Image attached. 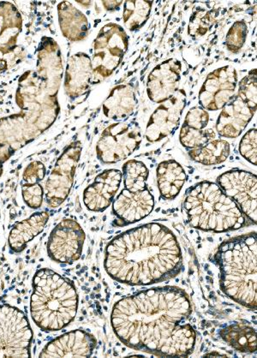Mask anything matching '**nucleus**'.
<instances>
[{
  "label": "nucleus",
  "mask_w": 257,
  "mask_h": 358,
  "mask_svg": "<svg viewBox=\"0 0 257 358\" xmlns=\"http://www.w3.org/2000/svg\"><path fill=\"white\" fill-rule=\"evenodd\" d=\"M186 105V94L183 90H178L174 96L160 103L146 128L145 136L148 142H160L172 134L179 127Z\"/></svg>",
  "instance_id": "obj_14"
},
{
  "label": "nucleus",
  "mask_w": 257,
  "mask_h": 358,
  "mask_svg": "<svg viewBox=\"0 0 257 358\" xmlns=\"http://www.w3.org/2000/svg\"><path fill=\"white\" fill-rule=\"evenodd\" d=\"M181 63L174 59L160 63L148 76L147 93L155 103H162L174 96L179 90L181 79Z\"/></svg>",
  "instance_id": "obj_16"
},
{
  "label": "nucleus",
  "mask_w": 257,
  "mask_h": 358,
  "mask_svg": "<svg viewBox=\"0 0 257 358\" xmlns=\"http://www.w3.org/2000/svg\"><path fill=\"white\" fill-rule=\"evenodd\" d=\"M137 103L135 90L132 86L118 85L111 91L103 104V113L109 119L124 120L135 113Z\"/></svg>",
  "instance_id": "obj_21"
},
{
  "label": "nucleus",
  "mask_w": 257,
  "mask_h": 358,
  "mask_svg": "<svg viewBox=\"0 0 257 358\" xmlns=\"http://www.w3.org/2000/svg\"><path fill=\"white\" fill-rule=\"evenodd\" d=\"M46 176V167L40 162L30 163L24 173V180L26 184H39Z\"/></svg>",
  "instance_id": "obj_35"
},
{
  "label": "nucleus",
  "mask_w": 257,
  "mask_h": 358,
  "mask_svg": "<svg viewBox=\"0 0 257 358\" xmlns=\"http://www.w3.org/2000/svg\"><path fill=\"white\" fill-rule=\"evenodd\" d=\"M156 173L161 196L164 199H174L186 181V171L177 162L167 161L160 164Z\"/></svg>",
  "instance_id": "obj_23"
},
{
  "label": "nucleus",
  "mask_w": 257,
  "mask_h": 358,
  "mask_svg": "<svg viewBox=\"0 0 257 358\" xmlns=\"http://www.w3.org/2000/svg\"><path fill=\"white\" fill-rule=\"evenodd\" d=\"M141 143V128L136 122L113 124L99 137L97 157L104 164L124 161L139 148Z\"/></svg>",
  "instance_id": "obj_9"
},
{
  "label": "nucleus",
  "mask_w": 257,
  "mask_h": 358,
  "mask_svg": "<svg viewBox=\"0 0 257 358\" xmlns=\"http://www.w3.org/2000/svg\"><path fill=\"white\" fill-rule=\"evenodd\" d=\"M189 155L194 162L202 165H218L229 157L230 145L225 140H212L205 145L191 150Z\"/></svg>",
  "instance_id": "obj_26"
},
{
  "label": "nucleus",
  "mask_w": 257,
  "mask_h": 358,
  "mask_svg": "<svg viewBox=\"0 0 257 358\" xmlns=\"http://www.w3.org/2000/svg\"><path fill=\"white\" fill-rule=\"evenodd\" d=\"M237 85V75L232 66H223L211 72L199 92L202 108L218 111L232 100Z\"/></svg>",
  "instance_id": "obj_13"
},
{
  "label": "nucleus",
  "mask_w": 257,
  "mask_h": 358,
  "mask_svg": "<svg viewBox=\"0 0 257 358\" xmlns=\"http://www.w3.org/2000/svg\"><path fill=\"white\" fill-rule=\"evenodd\" d=\"M153 207L155 200L148 189L137 192L125 189L113 201V211L118 219L128 224L146 218Z\"/></svg>",
  "instance_id": "obj_19"
},
{
  "label": "nucleus",
  "mask_w": 257,
  "mask_h": 358,
  "mask_svg": "<svg viewBox=\"0 0 257 358\" xmlns=\"http://www.w3.org/2000/svg\"><path fill=\"white\" fill-rule=\"evenodd\" d=\"M60 80L51 83H22L16 100L22 111L0 120V176L3 165L15 152L55 123L60 113L57 94Z\"/></svg>",
  "instance_id": "obj_3"
},
{
  "label": "nucleus",
  "mask_w": 257,
  "mask_h": 358,
  "mask_svg": "<svg viewBox=\"0 0 257 358\" xmlns=\"http://www.w3.org/2000/svg\"><path fill=\"white\" fill-rule=\"evenodd\" d=\"M209 122L208 112L204 108L195 106L188 112L183 125L195 129H205L208 127Z\"/></svg>",
  "instance_id": "obj_34"
},
{
  "label": "nucleus",
  "mask_w": 257,
  "mask_h": 358,
  "mask_svg": "<svg viewBox=\"0 0 257 358\" xmlns=\"http://www.w3.org/2000/svg\"><path fill=\"white\" fill-rule=\"evenodd\" d=\"M22 195L28 207L38 209L43 203L44 189L40 184H25L22 187Z\"/></svg>",
  "instance_id": "obj_32"
},
{
  "label": "nucleus",
  "mask_w": 257,
  "mask_h": 358,
  "mask_svg": "<svg viewBox=\"0 0 257 358\" xmlns=\"http://www.w3.org/2000/svg\"><path fill=\"white\" fill-rule=\"evenodd\" d=\"M256 111V102L237 92L222 108L216 123L218 134L226 138H237L247 127Z\"/></svg>",
  "instance_id": "obj_15"
},
{
  "label": "nucleus",
  "mask_w": 257,
  "mask_h": 358,
  "mask_svg": "<svg viewBox=\"0 0 257 358\" xmlns=\"http://www.w3.org/2000/svg\"><path fill=\"white\" fill-rule=\"evenodd\" d=\"M152 1H126L125 2L123 19L125 26L130 31H136L143 27L151 16Z\"/></svg>",
  "instance_id": "obj_27"
},
{
  "label": "nucleus",
  "mask_w": 257,
  "mask_h": 358,
  "mask_svg": "<svg viewBox=\"0 0 257 358\" xmlns=\"http://www.w3.org/2000/svg\"><path fill=\"white\" fill-rule=\"evenodd\" d=\"M33 331L24 312L0 306V357H32Z\"/></svg>",
  "instance_id": "obj_8"
},
{
  "label": "nucleus",
  "mask_w": 257,
  "mask_h": 358,
  "mask_svg": "<svg viewBox=\"0 0 257 358\" xmlns=\"http://www.w3.org/2000/svg\"><path fill=\"white\" fill-rule=\"evenodd\" d=\"M105 8L107 10H114L120 7L123 2L122 1H104L102 3Z\"/></svg>",
  "instance_id": "obj_36"
},
{
  "label": "nucleus",
  "mask_w": 257,
  "mask_h": 358,
  "mask_svg": "<svg viewBox=\"0 0 257 358\" xmlns=\"http://www.w3.org/2000/svg\"><path fill=\"white\" fill-rule=\"evenodd\" d=\"M183 208L190 226L202 231H233L246 223L239 206L216 182H201L190 188Z\"/></svg>",
  "instance_id": "obj_6"
},
{
  "label": "nucleus",
  "mask_w": 257,
  "mask_h": 358,
  "mask_svg": "<svg viewBox=\"0 0 257 358\" xmlns=\"http://www.w3.org/2000/svg\"><path fill=\"white\" fill-rule=\"evenodd\" d=\"M59 8L61 29L64 36L71 41L83 40L90 29L86 17L71 3H60Z\"/></svg>",
  "instance_id": "obj_24"
},
{
  "label": "nucleus",
  "mask_w": 257,
  "mask_h": 358,
  "mask_svg": "<svg viewBox=\"0 0 257 358\" xmlns=\"http://www.w3.org/2000/svg\"><path fill=\"white\" fill-rule=\"evenodd\" d=\"M221 336L234 349L241 352L252 353L256 349V333L251 327L239 324L229 326L222 329Z\"/></svg>",
  "instance_id": "obj_25"
},
{
  "label": "nucleus",
  "mask_w": 257,
  "mask_h": 358,
  "mask_svg": "<svg viewBox=\"0 0 257 358\" xmlns=\"http://www.w3.org/2000/svg\"><path fill=\"white\" fill-rule=\"evenodd\" d=\"M212 21L209 13L206 10H198L190 17L189 34L191 36L199 37L204 36L208 32Z\"/></svg>",
  "instance_id": "obj_33"
},
{
  "label": "nucleus",
  "mask_w": 257,
  "mask_h": 358,
  "mask_svg": "<svg viewBox=\"0 0 257 358\" xmlns=\"http://www.w3.org/2000/svg\"><path fill=\"white\" fill-rule=\"evenodd\" d=\"M128 47L127 34L120 25L111 22L103 27L94 43L91 62L93 83L102 82L113 73L120 66Z\"/></svg>",
  "instance_id": "obj_7"
},
{
  "label": "nucleus",
  "mask_w": 257,
  "mask_h": 358,
  "mask_svg": "<svg viewBox=\"0 0 257 358\" xmlns=\"http://www.w3.org/2000/svg\"><path fill=\"white\" fill-rule=\"evenodd\" d=\"M85 234L73 220H64L53 228L48 242V257L57 264H71L82 256Z\"/></svg>",
  "instance_id": "obj_11"
},
{
  "label": "nucleus",
  "mask_w": 257,
  "mask_h": 358,
  "mask_svg": "<svg viewBox=\"0 0 257 358\" xmlns=\"http://www.w3.org/2000/svg\"><path fill=\"white\" fill-rule=\"evenodd\" d=\"M124 184L126 189L137 192L147 189L148 170L143 162L132 159L123 166Z\"/></svg>",
  "instance_id": "obj_28"
},
{
  "label": "nucleus",
  "mask_w": 257,
  "mask_h": 358,
  "mask_svg": "<svg viewBox=\"0 0 257 358\" xmlns=\"http://www.w3.org/2000/svg\"><path fill=\"white\" fill-rule=\"evenodd\" d=\"M256 135V129H249L246 134L243 136L239 143L241 155L254 166H256L257 164Z\"/></svg>",
  "instance_id": "obj_31"
},
{
  "label": "nucleus",
  "mask_w": 257,
  "mask_h": 358,
  "mask_svg": "<svg viewBox=\"0 0 257 358\" xmlns=\"http://www.w3.org/2000/svg\"><path fill=\"white\" fill-rule=\"evenodd\" d=\"M193 308L185 291L152 288L118 301L113 308L114 333L129 348L160 357H188L195 333L186 323Z\"/></svg>",
  "instance_id": "obj_1"
},
{
  "label": "nucleus",
  "mask_w": 257,
  "mask_h": 358,
  "mask_svg": "<svg viewBox=\"0 0 257 358\" xmlns=\"http://www.w3.org/2000/svg\"><path fill=\"white\" fill-rule=\"evenodd\" d=\"M93 79V69L90 57L84 53L71 57L64 82V89L68 96L71 99L83 96L90 90Z\"/></svg>",
  "instance_id": "obj_20"
},
{
  "label": "nucleus",
  "mask_w": 257,
  "mask_h": 358,
  "mask_svg": "<svg viewBox=\"0 0 257 358\" xmlns=\"http://www.w3.org/2000/svg\"><path fill=\"white\" fill-rule=\"evenodd\" d=\"M221 287L226 296L256 310L257 242L256 234L224 243L217 255Z\"/></svg>",
  "instance_id": "obj_5"
},
{
  "label": "nucleus",
  "mask_w": 257,
  "mask_h": 358,
  "mask_svg": "<svg viewBox=\"0 0 257 358\" xmlns=\"http://www.w3.org/2000/svg\"><path fill=\"white\" fill-rule=\"evenodd\" d=\"M218 184L226 196L231 198L242 213L256 223L257 178L249 171L232 170L221 175Z\"/></svg>",
  "instance_id": "obj_12"
},
{
  "label": "nucleus",
  "mask_w": 257,
  "mask_h": 358,
  "mask_svg": "<svg viewBox=\"0 0 257 358\" xmlns=\"http://www.w3.org/2000/svg\"><path fill=\"white\" fill-rule=\"evenodd\" d=\"M30 313L46 332L65 329L78 313V295L74 284L51 269L38 270L33 278Z\"/></svg>",
  "instance_id": "obj_4"
},
{
  "label": "nucleus",
  "mask_w": 257,
  "mask_h": 358,
  "mask_svg": "<svg viewBox=\"0 0 257 358\" xmlns=\"http://www.w3.org/2000/svg\"><path fill=\"white\" fill-rule=\"evenodd\" d=\"M122 173L117 169L103 171L95 178L93 184L83 192V203L93 212H103L109 207L120 187Z\"/></svg>",
  "instance_id": "obj_18"
},
{
  "label": "nucleus",
  "mask_w": 257,
  "mask_h": 358,
  "mask_svg": "<svg viewBox=\"0 0 257 358\" xmlns=\"http://www.w3.org/2000/svg\"><path fill=\"white\" fill-rule=\"evenodd\" d=\"M81 154L82 144L75 142L57 159L45 186L46 199L50 208L60 207L67 200L74 182Z\"/></svg>",
  "instance_id": "obj_10"
},
{
  "label": "nucleus",
  "mask_w": 257,
  "mask_h": 358,
  "mask_svg": "<svg viewBox=\"0 0 257 358\" xmlns=\"http://www.w3.org/2000/svg\"><path fill=\"white\" fill-rule=\"evenodd\" d=\"M48 220V212H36L29 218L15 224L9 234L10 249L15 253L22 252L30 241L44 231Z\"/></svg>",
  "instance_id": "obj_22"
},
{
  "label": "nucleus",
  "mask_w": 257,
  "mask_h": 358,
  "mask_svg": "<svg viewBox=\"0 0 257 358\" xmlns=\"http://www.w3.org/2000/svg\"><path fill=\"white\" fill-rule=\"evenodd\" d=\"M97 346V340L83 330H75L49 342L39 357H89Z\"/></svg>",
  "instance_id": "obj_17"
},
{
  "label": "nucleus",
  "mask_w": 257,
  "mask_h": 358,
  "mask_svg": "<svg viewBox=\"0 0 257 358\" xmlns=\"http://www.w3.org/2000/svg\"><path fill=\"white\" fill-rule=\"evenodd\" d=\"M248 36V27L244 21L234 22L225 38L226 48L233 53L239 52L244 47Z\"/></svg>",
  "instance_id": "obj_30"
},
{
  "label": "nucleus",
  "mask_w": 257,
  "mask_h": 358,
  "mask_svg": "<svg viewBox=\"0 0 257 358\" xmlns=\"http://www.w3.org/2000/svg\"><path fill=\"white\" fill-rule=\"evenodd\" d=\"M182 261L174 232L163 224L149 223L114 238L106 247L104 266L120 283L148 285L177 275Z\"/></svg>",
  "instance_id": "obj_2"
},
{
  "label": "nucleus",
  "mask_w": 257,
  "mask_h": 358,
  "mask_svg": "<svg viewBox=\"0 0 257 358\" xmlns=\"http://www.w3.org/2000/svg\"><path fill=\"white\" fill-rule=\"evenodd\" d=\"M216 134L212 129H195L183 125L180 131V143L188 150H195L214 140Z\"/></svg>",
  "instance_id": "obj_29"
}]
</instances>
